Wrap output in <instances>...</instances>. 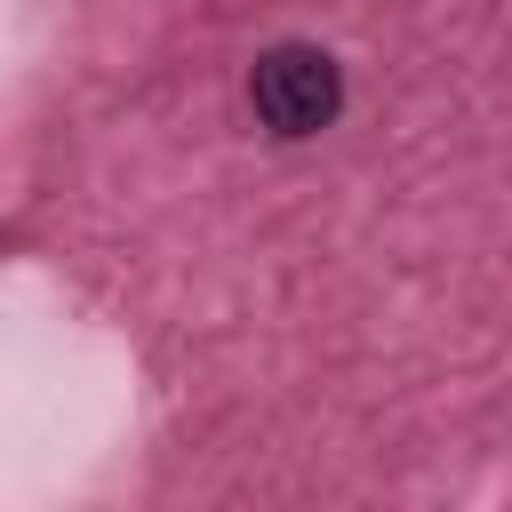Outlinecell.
Instances as JSON below:
<instances>
[{"instance_id":"6da1fadb","label":"cell","mask_w":512,"mask_h":512,"mask_svg":"<svg viewBox=\"0 0 512 512\" xmlns=\"http://www.w3.org/2000/svg\"><path fill=\"white\" fill-rule=\"evenodd\" d=\"M248 112H256V128H272V136H320L336 112H344V72H336V56L328 48H312V40H280V48H264L256 64H248Z\"/></svg>"}]
</instances>
